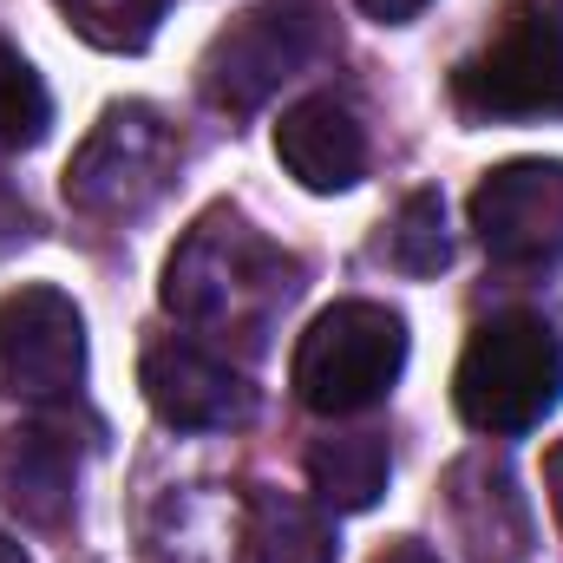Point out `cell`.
<instances>
[{
  "label": "cell",
  "instance_id": "obj_5",
  "mask_svg": "<svg viewBox=\"0 0 563 563\" xmlns=\"http://www.w3.org/2000/svg\"><path fill=\"white\" fill-rule=\"evenodd\" d=\"M177 164H184V144L157 106H139V99L106 106V119L66 164V203L92 223H132L170 190Z\"/></svg>",
  "mask_w": 563,
  "mask_h": 563
},
{
  "label": "cell",
  "instance_id": "obj_11",
  "mask_svg": "<svg viewBox=\"0 0 563 563\" xmlns=\"http://www.w3.org/2000/svg\"><path fill=\"white\" fill-rule=\"evenodd\" d=\"M79 498V452L66 445L59 426H7L0 432V505L33 525V531H59L73 518Z\"/></svg>",
  "mask_w": 563,
  "mask_h": 563
},
{
  "label": "cell",
  "instance_id": "obj_12",
  "mask_svg": "<svg viewBox=\"0 0 563 563\" xmlns=\"http://www.w3.org/2000/svg\"><path fill=\"white\" fill-rule=\"evenodd\" d=\"M334 518L328 505H308L295 492H250V518H243V558L250 563H334Z\"/></svg>",
  "mask_w": 563,
  "mask_h": 563
},
{
  "label": "cell",
  "instance_id": "obj_4",
  "mask_svg": "<svg viewBox=\"0 0 563 563\" xmlns=\"http://www.w3.org/2000/svg\"><path fill=\"white\" fill-rule=\"evenodd\" d=\"M452 99L465 119H563V46L551 7L505 0L492 33L459 59Z\"/></svg>",
  "mask_w": 563,
  "mask_h": 563
},
{
  "label": "cell",
  "instance_id": "obj_15",
  "mask_svg": "<svg viewBox=\"0 0 563 563\" xmlns=\"http://www.w3.org/2000/svg\"><path fill=\"white\" fill-rule=\"evenodd\" d=\"M46 132H53V99L40 73L0 40V151H33Z\"/></svg>",
  "mask_w": 563,
  "mask_h": 563
},
{
  "label": "cell",
  "instance_id": "obj_6",
  "mask_svg": "<svg viewBox=\"0 0 563 563\" xmlns=\"http://www.w3.org/2000/svg\"><path fill=\"white\" fill-rule=\"evenodd\" d=\"M86 380V314L73 295L33 282L0 295V394L26 407L73 400Z\"/></svg>",
  "mask_w": 563,
  "mask_h": 563
},
{
  "label": "cell",
  "instance_id": "obj_17",
  "mask_svg": "<svg viewBox=\"0 0 563 563\" xmlns=\"http://www.w3.org/2000/svg\"><path fill=\"white\" fill-rule=\"evenodd\" d=\"M426 0H361V13L367 20H380V26H400V20H413Z\"/></svg>",
  "mask_w": 563,
  "mask_h": 563
},
{
  "label": "cell",
  "instance_id": "obj_14",
  "mask_svg": "<svg viewBox=\"0 0 563 563\" xmlns=\"http://www.w3.org/2000/svg\"><path fill=\"white\" fill-rule=\"evenodd\" d=\"M380 256H387L400 276H439V269L452 263L445 197H439V190H413V197L394 210V223H387V236H380Z\"/></svg>",
  "mask_w": 563,
  "mask_h": 563
},
{
  "label": "cell",
  "instance_id": "obj_10",
  "mask_svg": "<svg viewBox=\"0 0 563 563\" xmlns=\"http://www.w3.org/2000/svg\"><path fill=\"white\" fill-rule=\"evenodd\" d=\"M276 157L288 164V177L301 190L334 197V190H354L367 177V132L341 92H308L282 112Z\"/></svg>",
  "mask_w": 563,
  "mask_h": 563
},
{
  "label": "cell",
  "instance_id": "obj_21",
  "mask_svg": "<svg viewBox=\"0 0 563 563\" xmlns=\"http://www.w3.org/2000/svg\"><path fill=\"white\" fill-rule=\"evenodd\" d=\"M551 26H558V46H563V0H551Z\"/></svg>",
  "mask_w": 563,
  "mask_h": 563
},
{
  "label": "cell",
  "instance_id": "obj_2",
  "mask_svg": "<svg viewBox=\"0 0 563 563\" xmlns=\"http://www.w3.org/2000/svg\"><path fill=\"white\" fill-rule=\"evenodd\" d=\"M452 400L459 420L492 439H518L563 400V341L544 314H492L485 328H472L459 374H452Z\"/></svg>",
  "mask_w": 563,
  "mask_h": 563
},
{
  "label": "cell",
  "instance_id": "obj_13",
  "mask_svg": "<svg viewBox=\"0 0 563 563\" xmlns=\"http://www.w3.org/2000/svg\"><path fill=\"white\" fill-rule=\"evenodd\" d=\"M394 478V452L380 432H328L308 452V485L328 511H374Z\"/></svg>",
  "mask_w": 563,
  "mask_h": 563
},
{
  "label": "cell",
  "instance_id": "obj_16",
  "mask_svg": "<svg viewBox=\"0 0 563 563\" xmlns=\"http://www.w3.org/2000/svg\"><path fill=\"white\" fill-rule=\"evenodd\" d=\"M170 0H59V13L106 53H139L151 46L157 20H164Z\"/></svg>",
  "mask_w": 563,
  "mask_h": 563
},
{
  "label": "cell",
  "instance_id": "obj_9",
  "mask_svg": "<svg viewBox=\"0 0 563 563\" xmlns=\"http://www.w3.org/2000/svg\"><path fill=\"white\" fill-rule=\"evenodd\" d=\"M139 387L151 400V413L164 426H177V432H223V426H243L256 413V387L223 354H210L203 341L144 347Z\"/></svg>",
  "mask_w": 563,
  "mask_h": 563
},
{
  "label": "cell",
  "instance_id": "obj_8",
  "mask_svg": "<svg viewBox=\"0 0 563 563\" xmlns=\"http://www.w3.org/2000/svg\"><path fill=\"white\" fill-rule=\"evenodd\" d=\"M472 230L492 263L505 269H551L563 263V164L558 157H511L478 177Z\"/></svg>",
  "mask_w": 563,
  "mask_h": 563
},
{
  "label": "cell",
  "instance_id": "obj_20",
  "mask_svg": "<svg viewBox=\"0 0 563 563\" xmlns=\"http://www.w3.org/2000/svg\"><path fill=\"white\" fill-rule=\"evenodd\" d=\"M0 563H26V551H20V544H13L7 531H0Z\"/></svg>",
  "mask_w": 563,
  "mask_h": 563
},
{
  "label": "cell",
  "instance_id": "obj_18",
  "mask_svg": "<svg viewBox=\"0 0 563 563\" xmlns=\"http://www.w3.org/2000/svg\"><path fill=\"white\" fill-rule=\"evenodd\" d=\"M374 563H439L432 551H420V544H394V551H380Z\"/></svg>",
  "mask_w": 563,
  "mask_h": 563
},
{
  "label": "cell",
  "instance_id": "obj_3",
  "mask_svg": "<svg viewBox=\"0 0 563 563\" xmlns=\"http://www.w3.org/2000/svg\"><path fill=\"white\" fill-rule=\"evenodd\" d=\"M400 367H407V321L380 301H334L295 341L288 380L308 413L347 420V413L380 407L394 394Z\"/></svg>",
  "mask_w": 563,
  "mask_h": 563
},
{
  "label": "cell",
  "instance_id": "obj_1",
  "mask_svg": "<svg viewBox=\"0 0 563 563\" xmlns=\"http://www.w3.org/2000/svg\"><path fill=\"white\" fill-rule=\"evenodd\" d=\"M295 295H301V263L230 203L203 210L164 263V308L223 347L236 341L243 354L269 341L276 314Z\"/></svg>",
  "mask_w": 563,
  "mask_h": 563
},
{
  "label": "cell",
  "instance_id": "obj_19",
  "mask_svg": "<svg viewBox=\"0 0 563 563\" xmlns=\"http://www.w3.org/2000/svg\"><path fill=\"white\" fill-rule=\"evenodd\" d=\"M544 478H551V505H558V525H563V445L551 452V465H544Z\"/></svg>",
  "mask_w": 563,
  "mask_h": 563
},
{
  "label": "cell",
  "instance_id": "obj_7",
  "mask_svg": "<svg viewBox=\"0 0 563 563\" xmlns=\"http://www.w3.org/2000/svg\"><path fill=\"white\" fill-rule=\"evenodd\" d=\"M308 46H314L308 13H295V7H250V13H236V20L203 46L197 86H203V99H210L217 112L250 119V112H263V106L276 99L282 79L301 73Z\"/></svg>",
  "mask_w": 563,
  "mask_h": 563
}]
</instances>
